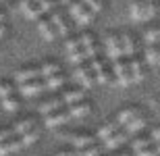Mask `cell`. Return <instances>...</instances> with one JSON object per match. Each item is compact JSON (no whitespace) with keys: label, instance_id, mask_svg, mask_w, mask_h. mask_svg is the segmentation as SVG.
Instances as JSON below:
<instances>
[{"label":"cell","instance_id":"obj_1","mask_svg":"<svg viewBox=\"0 0 160 156\" xmlns=\"http://www.w3.org/2000/svg\"><path fill=\"white\" fill-rule=\"evenodd\" d=\"M129 15L133 21H150L156 17V4L150 0H137L129 6Z\"/></svg>","mask_w":160,"mask_h":156},{"label":"cell","instance_id":"obj_2","mask_svg":"<svg viewBox=\"0 0 160 156\" xmlns=\"http://www.w3.org/2000/svg\"><path fill=\"white\" fill-rule=\"evenodd\" d=\"M89 69H92V73H94V79H96V83H100V85H108V83H112V73H110V67L106 65V60H102V58H92L88 63Z\"/></svg>","mask_w":160,"mask_h":156},{"label":"cell","instance_id":"obj_3","mask_svg":"<svg viewBox=\"0 0 160 156\" xmlns=\"http://www.w3.org/2000/svg\"><path fill=\"white\" fill-rule=\"evenodd\" d=\"M110 73H112V83H114V85H121V88H127V85H131L129 65H127V60H125V58L114 60L112 67H110Z\"/></svg>","mask_w":160,"mask_h":156},{"label":"cell","instance_id":"obj_4","mask_svg":"<svg viewBox=\"0 0 160 156\" xmlns=\"http://www.w3.org/2000/svg\"><path fill=\"white\" fill-rule=\"evenodd\" d=\"M69 13H71V17L75 19V23L81 25V27L89 25L92 21H94V17H96L89 8H85V6L81 4V0H73L71 4H69Z\"/></svg>","mask_w":160,"mask_h":156},{"label":"cell","instance_id":"obj_5","mask_svg":"<svg viewBox=\"0 0 160 156\" xmlns=\"http://www.w3.org/2000/svg\"><path fill=\"white\" fill-rule=\"evenodd\" d=\"M73 79H75V83H79L83 90H92L96 85V79H94V73L89 69L88 63H83V65H77L73 69Z\"/></svg>","mask_w":160,"mask_h":156},{"label":"cell","instance_id":"obj_6","mask_svg":"<svg viewBox=\"0 0 160 156\" xmlns=\"http://www.w3.org/2000/svg\"><path fill=\"white\" fill-rule=\"evenodd\" d=\"M104 52L108 60H121L123 58V50H121V38L117 33H108L104 38Z\"/></svg>","mask_w":160,"mask_h":156},{"label":"cell","instance_id":"obj_7","mask_svg":"<svg viewBox=\"0 0 160 156\" xmlns=\"http://www.w3.org/2000/svg\"><path fill=\"white\" fill-rule=\"evenodd\" d=\"M69 56V63L71 65H83V63H89L92 58H96L98 56V46H88V48H81V50H77V52H71V54H67Z\"/></svg>","mask_w":160,"mask_h":156},{"label":"cell","instance_id":"obj_8","mask_svg":"<svg viewBox=\"0 0 160 156\" xmlns=\"http://www.w3.org/2000/svg\"><path fill=\"white\" fill-rule=\"evenodd\" d=\"M69 144H71L73 150H85L89 146H96V138L89 135V133H83V131H75L69 135Z\"/></svg>","mask_w":160,"mask_h":156},{"label":"cell","instance_id":"obj_9","mask_svg":"<svg viewBox=\"0 0 160 156\" xmlns=\"http://www.w3.org/2000/svg\"><path fill=\"white\" fill-rule=\"evenodd\" d=\"M19 11L23 13V17L29 19V21H38V19L44 15L42 6L38 4V2H33V0H21V2H19Z\"/></svg>","mask_w":160,"mask_h":156},{"label":"cell","instance_id":"obj_10","mask_svg":"<svg viewBox=\"0 0 160 156\" xmlns=\"http://www.w3.org/2000/svg\"><path fill=\"white\" fill-rule=\"evenodd\" d=\"M71 121V117H69V113H67V108H62V110H56V113L48 114L46 121H44V125L48 127V129H58V127L67 125Z\"/></svg>","mask_w":160,"mask_h":156},{"label":"cell","instance_id":"obj_11","mask_svg":"<svg viewBox=\"0 0 160 156\" xmlns=\"http://www.w3.org/2000/svg\"><path fill=\"white\" fill-rule=\"evenodd\" d=\"M127 65H129L131 83H142L143 79H146V67H143V63L137 58H127Z\"/></svg>","mask_w":160,"mask_h":156},{"label":"cell","instance_id":"obj_12","mask_svg":"<svg viewBox=\"0 0 160 156\" xmlns=\"http://www.w3.org/2000/svg\"><path fill=\"white\" fill-rule=\"evenodd\" d=\"M146 123H148V117H146L143 113H139V114H135V117H133V119H131L129 123L123 127V131L127 133L129 138H131V135H137V133L146 127Z\"/></svg>","mask_w":160,"mask_h":156},{"label":"cell","instance_id":"obj_13","mask_svg":"<svg viewBox=\"0 0 160 156\" xmlns=\"http://www.w3.org/2000/svg\"><path fill=\"white\" fill-rule=\"evenodd\" d=\"M121 38V50H123V58H133L137 52V44L135 40H133V36H129V33H119Z\"/></svg>","mask_w":160,"mask_h":156},{"label":"cell","instance_id":"obj_14","mask_svg":"<svg viewBox=\"0 0 160 156\" xmlns=\"http://www.w3.org/2000/svg\"><path fill=\"white\" fill-rule=\"evenodd\" d=\"M42 81L36 79V81H27V83H19V94L23 98H38L42 94Z\"/></svg>","mask_w":160,"mask_h":156},{"label":"cell","instance_id":"obj_15","mask_svg":"<svg viewBox=\"0 0 160 156\" xmlns=\"http://www.w3.org/2000/svg\"><path fill=\"white\" fill-rule=\"evenodd\" d=\"M56 110H62V102H60L58 96H52V98H48V100H42L40 106H38V113L44 114V117L56 113Z\"/></svg>","mask_w":160,"mask_h":156},{"label":"cell","instance_id":"obj_16","mask_svg":"<svg viewBox=\"0 0 160 156\" xmlns=\"http://www.w3.org/2000/svg\"><path fill=\"white\" fill-rule=\"evenodd\" d=\"M40 79V73H38V65L36 67H23V69H19L15 73V81L17 83H27V81H36Z\"/></svg>","mask_w":160,"mask_h":156},{"label":"cell","instance_id":"obj_17","mask_svg":"<svg viewBox=\"0 0 160 156\" xmlns=\"http://www.w3.org/2000/svg\"><path fill=\"white\" fill-rule=\"evenodd\" d=\"M42 81V90L44 92H56L65 85V75L62 73H56V75H50L46 79H40Z\"/></svg>","mask_w":160,"mask_h":156},{"label":"cell","instance_id":"obj_18","mask_svg":"<svg viewBox=\"0 0 160 156\" xmlns=\"http://www.w3.org/2000/svg\"><path fill=\"white\" fill-rule=\"evenodd\" d=\"M142 113V110H139V108H133V106H129V108H123V110H119V113L114 114V123H117V127H119V129H123L125 125H127V123H129L131 119H133V117H135V114H139Z\"/></svg>","mask_w":160,"mask_h":156},{"label":"cell","instance_id":"obj_19","mask_svg":"<svg viewBox=\"0 0 160 156\" xmlns=\"http://www.w3.org/2000/svg\"><path fill=\"white\" fill-rule=\"evenodd\" d=\"M38 33L42 36V40H46V42H52L56 40V29H54V25L50 23V19H40V23H38Z\"/></svg>","mask_w":160,"mask_h":156},{"label":"cell","instance_id":"obj_20","mask_svg":"<svg viewBox=\"0 0 160 156\" xmlns=\"http://www.w3.org/2000/svg\"><path fill=\"white\" fill-rule=\"evenodd\" d=\"M12 133H15V138H21L23 133L31 131V129H36V119L33 117H25V119H19L15 125L11 127Z\"/></svg>","mask_w":160,"mask_h":156},{"label":"cell","instance_id":"obj_21","mask_svg":"<svg viewBox=\"0 0 160 156\" xmlns=\"http://www.w3.org/2000/svg\"><path fill=\"white\" fill-rule=\"evenodd\" d=\"M67 113H69L71 119H83V117H89L92 114V104L83 100V102H77V104H73V106H69Z\"/></svg>","mask_w":160,"mask_h":156},{"label":"cell","instance_id":"obj_22","mask_svg":"<svg viewBox=\"0 0 160 156\" xmlns=\"http://www.w3.org/2000/svg\"><path fill=\"white\" fill-rule=\"evenodd\" d=\"M127 139H129V135H127L123 129H119L114 135H110V138H108L106 142H102V144H104V150H119Z\"/></svg>","mask_w":160,"mask_h":156},{"label":"cell","instance_id":"obj_23","mask_svg":"<svg viewBox=\"0 0 160 156\" xmlns=\"http://www.w3.org/2000/svg\"><path fill=\"white\" fill-rule=\"evenodd\" d=\"M50 23L54 25V29H56V33H58V36H69V23H67L65 21V17H62V15H60V13H56V11H52V15H50Z\"/></svg>","mask_w":160,"mask_h":156},{"label":"cell","instance_id":"obj_24","mask_svg":"<svg viewBox=\"0 0 160 156\" xmlns=\"http://www.w3.org/2000/svg\"><path fill=\"white\" fill-rule=\"evenodd\" d=\"M60 102H62V106H73V104H77V102H83V92L81 90H67L60 94Z\"/></svg>","mask_w":160,"mask_h":156},{"label":"cell","instance_id":"obj_25","mask_svg":"<svg viewBox=\"0 0 160 156\" xmlns=\"http://www.w3.org/2000/svg\"><path fill=\"white\" fill-rule=\"evenodd\" d=\"M19 150H23L19 138H11V139H6V142L0 144V156H11L12 152H19Z\"/></svg>","mask_w":160,"mask_h":156},{"label":"cell","instance_id":"obj_26","mask_svg":"<svg viewBox=\"0 0 160 156\" xmlns=\"http://www.w3.org/2000/svg\"><path fill=\"white\" fill-rule=\"evenodd\" d=\"M119 131V127H117V123L114 121H110V123H106V125H102L100 129H98V133H96L94 138L100 139V142H106L110 135H114V133Z\"/></svg>","mask_w":160,"mask_h":156},{"label":"cell","instance_id":"obj_27","mask_svg":"<svg viewBox=\"0 0 160 156\" xmlns=\"http://www.w3.org/2000/svg\"><path fill=\"white\" fill-rule=\"evenodd\" d=\"M143 58L150 67H160V46H148L143 52Z\"/></svg>","mask_w":160,"mask_h":156},{"label":"cell","instance_id":"obj_28","mask_svg":"<svg viewBox=\"0 0 160 156\" xmlns=\"http://www.w3.org/2000/svg\"><path fill=\"white\" fill-rule=\"evenodd\" d=\"M143 40L148 46H160V27H154V29H148L143 33Z\"/></svg>","mask_w":160,"mask_h":156},{"label":"cell","instance_id":"obj_29","mask_svg":"<svg viewBox=\"0 0 160 156\" xmlns=\"http://www.w3.org/2000/svg\"><path fill=\"white\" fill-rule=\"evenodd\" d=\"M0 110H4V113H17L19 110V100L15 96L0 100Z\"/></svg>","mask_w":160,"mask_h":156},{"label":"cell","instance_id":"obj_30","mask_svg":"<svg viewBox=\"0 0 160 156\" xmlns=\"http://www.w3.org/2000/svg\"><path fill=\"white\" fill-rule=\"evenodd\" d=\"M38 138H40V133H38L36 129H31V131L23 133V135L19 138V142H21V146H23V148H29V146H33L38 142Z\"/></svg>","mask_w":160,"mask_h":156},{"label":"cell","instance_id":"obj_31","mask_svg":"<svg viewBox=\"0 0 160 156\" xmlns=\"http://www.w3.org/2000/svg\"><path fill=\"white\" fill-rule=\"evenodd\" d=\"M81 4L85 6V8H89L94 15L102 13V8H104V2H102V0H81Z\"/></svg>","mask_w":160,"mask_h":156},{"label":"cell","instance_id":"obj_32","mask_svg":"<svg viewBox=\"0 0 160 156\" xmlns=\"http://www.w3.org/2000/svg\"><path fill=\"white\" fill-rule=\"evenodd\" d=\"M148 146H152L148 138H135V139H133V144H131V154H137L139 150L148 148Z\"/></svg>","mask_w":160,"mask_h":156},{"label":"cell","instance_id":"obj_33","mask_svg":"<svg viewBox=\"0 0 160 156\" xmlns=\"http://www.w3.org/2000/svg\"><path fill=\"white\" fill-rule=\"evenodd\" d=\"M11 96H15V88H12V83H8V81H2V83H0V100L11 98Z\"/></svg>","mask_w":160,"mask_h":156},{"label":"cell","instance_id":"obj_34","mask_svg":"<svg viewBox=\"0 0 160 156\" xmlns=\"http://www.w3.org/2000/svg\"><path fill=\"white\" fill-rule=\"evenodd\" d=\"M75 152H77V156H100L102 148L100 146H89V148H85V150H75Z\"/></svg>","mask_w":160,"mask_h":156},{"label":"cell","instance_id":"obj_35","mask_svg":"<svg viewBox=\"0 0 160 156\" xmlns=\"http://www.w3.org/2000/svg\"><path fill=\"white\" fill-rule=\"evenodd\" d=\"M148 139H150V144H152V146L160 144V127H154V129H152V131H150Z\"/></svg>","mask_w":160,"mask_h":156},{"label":"cell","instance_id":"obj_36","mask_svg":"<svg viewBox=\"0 0 160 156\" xmlns=\"http://www.w3.org/2000/svg\"><path fill=\"white\" fill-rule=\"evenodd\" d=\"M11 138H15V133H12V129H0V144L2 142H6V139H11Z\"/></svg>","mask_w":160,"mask_h":156},{"label":"cell","instance_id":"obj_37","mask_svg":"<svg viewBox=\"0 0 160 156\" xmlns=\"http://www.w3.org/2000/svg\"><path fill=\"white\" fill-rule=\"evenodd\" d=\"M133 156H158V154H156L154 146H148V148H143V150H139L137 154H133Z\"/></svg>","mask_w":160,"mask_h":156},{"label":"cell","instance_id":"obj_38","mask_svg":"<svg viewBox=\"0 0 160 156\" xmlns=\"http://www.w3.org/2000/svg\"><path fill=\"white\" fill-rule=\"evenodd\" d=\"M56 156H77V152L73 150V148H65V150H60Z\"/></svg>","mask_w":160,"mask_h":156},{"label":"cell","instance_id":"obj_39","mask_svg":"<svg viewBox=\"0 0 160 156\" xmlns=\"http://www.w3.org/2000/svg\"><path fill=\"white\" fill-rule=\"evenodd\" d=\"M4 33H6V25H0V40L4 38Z\"/></svg>","mask_w":160,"mask_h":156},{"label":"cell","instance_id":"obj_40","mask_svg":"<svg viewBox=\"0 0 160 156\" xmlns=\"http://www.w3.org/2000/svg\"><path fill=\"white\" fill-rule=\"evenodd\" d=\"M112 156H133L131 152H117V154H112Z\"/></svg>","mask_w":160,"mask_h":156},{"label":"cell","instance_id":"obj_41","mask_svg":"<svg viewBox=\"0 0 160 156\" xmlns=\"http://www.w3.org/2000/svg\"><path fill=\"white\" fill-rule=\"evenodd\" d=\"M0 25H4V13L0 11Z\"/></svg>","mask_w":160,"mask_h":156},{"label":"cell","instance_id":"obj_42","mask_svg":"<svg viewBox=\"0 0 160 156\" xmlns=\"http://www.w3.org/2000/svg\"><path fill=\"white\" fill-rule=\"evenodd\" d=\"M154 150H156V154L160 156V144H156V146H154Z\"/></svg>","mask_w":160,"mask_h":156},{"label":"cell","instance_id":"obj_43","mask_svg":"<svg viewBox=\"0 0 160 156\" xmlns=\"http://www.w3.org/2000/svg\"><path fill=\"white\" fill-rule=\"evenodd\" d=\"M60 2H62V4H67V6H69V4H71V2H73V0H60Z\"/></svg>","mask_w":160,"mask_h":156}]
</instances>
